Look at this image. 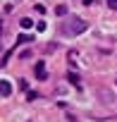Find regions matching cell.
Here are the masks:
<instances>
[{"label": "cell", "instance_id": "cell-1", "mask_svg": "<svg viewBox=\"0 0 117 122\" xmlns=\"http://www.w3.org/2000/svg\"><path fill=\"white\" fill-rule=\"evenodd\" d=\"M86 22L84 19H79V17H69V19H65L62 22V26H60V31L65 34V36H79V34H84L86 31Z\"/></svg>", "mask_w": 117, "mask_h": 122}, {"label": "cell", "instance_id": "cell-2", "mask_svg": "<svg viewBox=\"0 0 117 122\" xmlns=\"http://www.w3.org/2000/svg\"><path fill=\"white\" fill-rule=\"evenodd\" d=\"M10 93H12V86H10L7 79H3V81H0V96H3V98H10Z\"/></svg>", "mask_w": 117, "mask_h": 122}, {"label": "cell", "instance_id": "cell-3", "mask_svg": "<svg viewBox=\"0 0 117 122\" xmlns=\"http://www.w3.org/2000/svg\"><path fill=\"white\" fill-rule=\"evenodd\" d=\"M34 72H36V77H38V79H45V77H48V72H45V65H43V62H36Z\"/></svg>", "mask_w": 117, "mask_h": 122}, {"label": "cell", "instance_id": "cell-4", "mask_svg": "<svg viewBox=\"0 0 117 122\" xmlns=\"http://www.w3.org/2000/svg\"><path fill=\"white\" fill-rule=\"evenodd\" d=\"M19 26H22V29H31V26H34V22H31L29 17H24V19L19 22Z\"/></svg>", "mask_w": 117, "mask_h": 122}, {"label": "cell", "instance_id": "cell-5", "mask_svg": "<svg viewBox=\"0 0 117 122\" xmlns=\"http://www.w3.org/2000/svg\"><path fill=\"white\" fill-rule=\"evenodd\" d=\"M55 15H57V17H65V15H67V7H65V5H57V7H55Z\"/></svg>", "mask_w": 117, "mask_h": 122}, {"label": "cell", "instance_id": "cell-6", "mask_svg": "<svg viewBox=\"0 0 117 122\" xmlns=\"http://www.w3.org/2000/svg\"><path fill=\"white\" fill-rule=\"evenodd\" d=\"M67 77H69V81H72V84H74V86H77V84H79V77H77V74H74V72H69V74H67Z\"/></svg>", "mask_w": 117, "mask_h": 122}, {"label": "cell", "instance_id": "cell-7", "mask_svg": "<svg viewBox=\"0 0 117 122\" xmlns=\"http://www.w3.org/2000/svg\"><path fill=\"white\" fill-rule=\"evenodd\" d=\"M105 3H107L110 10H117V0H105Z\"/></svg>", "mask_w": 117, "mask_h": 122}, {"label": "cell", "instance_id": "cell-8", "mask_svg": "<svg viewBox=\"0 0 117 122\" xmlns=\"http://www.w3.org/2000/svg\"><path fill=\"white\" fill-rule=\"evenodd\" d=\"M115 84H117V81H115Z\"/></svg>", "mask_w": 117, "mask_h": 122}]
</instances>
